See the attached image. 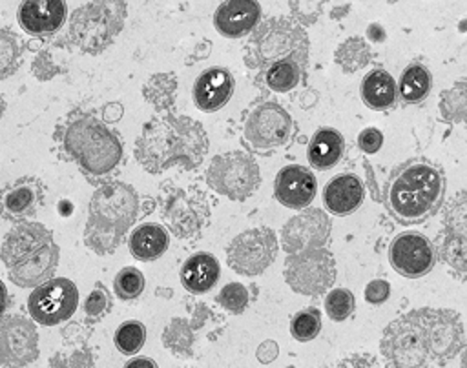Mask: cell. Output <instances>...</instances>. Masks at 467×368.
<instances>
[{"label": "cell", "instance_id": "f6af8a7d", "mask_svg": "<svg viewBox=\"0 0 467 368\" xmlns=\"http://www.w3.org/2000/svg\"><path fill=\"white\" fill-rule=\"evenodd\" d=\"M383 144V133L378 128H365L358 135V146L363 153H376Z\"/></svg>", "mask_w": 467, "mask_h": 368}, {"label": "cell", "instance_id": "d6a6232c", "mask_svg": "<svg viewBox=\"0 0 467 368\" xmlns=\"http://www.w3.org/2000/svg\"><path fill=\"white\" fill-rule=\"evenodd\" d=\"M162 344L175 355H182V357L192 355L193 344H195L193 328L186 319L173 317L162 332Z\"/></svg>", "mask_w": 467, "mask_h": 368}, {"label": "cell", "instance_id": "7bdbcfd3", "mask_svg": "<svg viewBox=\"0 0 467 368\" xmlns=\"http://www.w3.org/2000/svg\"><path fill=\"white\" fill-rule=\"evenodd\" d=\"M109 306H111L109 293L106 291L104 286H100V284L97 282V284H95V290L86 297L82 310H84V313H86L88 319L99 321L100 317H104V315L108 313Z\"/></svg>", "mask_w": 467, "mask_h": 368}, {"label": "cell", "instance_id": "52a82bcc", "mask_svg": "<svg viewBox=\"0 0 467 368\" xmlns=\"http://www.w3.org/2000/svg\"><path fill=\"white\" fill-rule=\"evenodd\" d=\"M126 2H88L77 7L69 18L67 40L82 53L104 51L122 31Z\"/></svg>", "mask_w": 467, "mask_h": 368}, {"label": "cell", "instance_id": "603a6c76", "mask_svg": "<svg viewBox=\"0 0 467 368\" xmlns=\"http://www.w3.org/2000/svg\"><path fill=\"white\" fill-rule=\"evenodd\" d=\"M261 20V5L254 0H228L213 13L215 29L226 38H241L254 31Z\"/></svg>", "mask_w": 467, "mask_h": 368}, {"label": "cell", "instance_id": "f1b7e54d", "mask_svg": "<svg viewBox=\"0 0 467 368\" xmlns=\"http://www.w3.org/2000/svg\"><path fill=\"white\" fill-rule=\"evenodd\" d=\"M345 140L334 128H319L308 142V162L316 169H330L339 162Z\"/></svg>", "mask_w": 467, "mask_h": 368}, {"label": "cell", "instance_id": "7402d4cb", "mask_svg": "<svg viewBox=\"0 0 467 368\" xmlns=\"http://www.w3.org/2000/svg\"><path fill=\"white\" fill-rule=\"evenodd\" d=\"M67 15V5L62 0H26L16 9L20 27L33 36L57 33Z\"/></svg>", "mask_w": 467, "mask_h": 368}, {"label": "cell", "instance_id": "6f0895ef", "mask_svg": "<svg viewBox=\"0 0 467 368\" xmlns=\"http://www.w3.org/2000/svg\"><path fill=\"white\" fill-rule=\"evenodd\" d=\"M348 11H350V5H348V4H343V5H339V7H334L332 13H330V16H332V18H341V16H345Z\"/></svg>", "mask_w": 467, "mask_h": 368}, {"label": "cell", "instance_id": "ac0fdd59", "mask_svg": "<svg viewBox=\"0 0 467 368\" xmlns=\"http://www.w3.org/2000/svg\"><path fill=\"white\" fill-rule=\"evenodd\" d=\"M328 235V215L319 208H306L285 222L281 230V246L288 255L306 250H317L325 246Z\"/></svg>", "mask_w": 467, "mask_h": 368}, {"label": "cell", "instance_id": "4fadbf2b", "mask_svg": "<svg viewBox=\"0 0 467 368\" xmlns=\"http://www.w3.org/2000/svg\"><path fill=\"white\" fill-rule=\"evenodd\" d=\"M277 250V237L270 228H252L228 244L226 261L239 275H259L274 262Z\"/></svg>", "mask_w": 467, "mask_h": 368}, {"label": "cell", "instance_id": "4316f807", "mask_svg": "<svg viewBox=\"0 0 467 368\" xmlns=\"http://www.w3.org/2000/svg\"><path fill=\"white\" fill-rule=\"evenodd\" d=\"M168 242V231L161 224L144 222L131 231L128 239V248L137 261L148 262L159 259L166 251Z\"/></svg>", "mask_w": 467, "mask_h": 368}, {"label": "cell", "instance_id": "484cf974", "mask_svg": "<svg viewBox=\"0 0 467 368\" xmlns=\"http://www.w3.org/2000/svg\"><path fill=\"white\" fill-rule=\"evenodd\" d=\"M221 275V266L212 253L197 251L190 255L181 268V284L190 293H206L210 291Z\"/></svg>", "mask_w": 467, "mask_h": 368}, {"label": "cell", "instance_id": "6da1fadb", "mask_svg": "<svg viewBox=\"0 0 467 368\" xmlns=\"http://www.w3.org/2000/svg\"><path fill=\"white\" fill-rule=\"evenodd\" d=\"M208 148V135L199 120L166 113L142 126L133 155L148 173L157 175L171 166L197 168L204 160Z\"/></svg>", "mask_w": 467, "mask_h": 368}, {"label": "cell", "instance_id": "f546056e", "mask_svg": "<svg viewBox=\"0 0 467 368\" xmlns=\"http://www.w3.org/2000/svg\"><path fill=\"white\" fill-rule=\"evenodd\" d=\"M398 95L407 104H418L427 98L431 87H432V77L431 71L423 64H409L400 77Z\"/></svg>", "mask_w": 467, "mask_h": 368}, {"label": "cell", "instance_id": "e575fe53", "mask_svg": "<svg viewBox=\"0 0 467 368\" xmlns=\"http://www.w3.org/2000/svg\"><path fill=\"white\" fill-rule=\"evenodd\" d=\"M301 73H303V69L296 62L283 60V62H275L266 67L265 82L272 91L286 93L299 84Z\"/></svg>", "mask_w": 467, "mask_h": 368}, {"label": "cell", "instance_id": "d590c367", "mask_svg": "<svg viewBox=\"0 0 467 368\" xmlns=\"http://www.w3.org/2000/svg\"><path fill=\"white\" fill-rule=\"evenodd\" d=\"M440 113L447 122H463L467 115L465 80H458L451 89H445L440 98Z\"/></svg>", "mask_w": 467, "mask_h": 368}, {"label": "cell", "instance_id": "74e56055", "mask_svg": "<svg viewBox=\"0 0 467 368\" xmlns=\"http://www.w3.org/2000/svg\"><path fill=\"white\" fill-rule=\"evenodd\" d=\"M146 286V279L142 271L135 266L122 268L115 279H113V291L122 301H133L137 299Z\"/></svg>", "mask_w": 467, "mask_h": 368}, {"label": "cell", "instance_id": "ee69618b", "mask_svg": "<svg viewBox=\"0 0 467 368\" xmlns=\"http://www.w3.org/2000/svg\"><path fill=\"white\" fill-rule=\"evenodd\" d=\"M323 2H306V0H294L288 2V7L299 26H310L317 20L323 9Z\"/></svg>", "mask_w": 467, "mask_h": 368}, {"label": "cell", "instance_id": "8d00e7d4", "mask_svg": "<svg viewBox=\"0 0 467 368\" xmlns=\"http://www.w3.org/2000/svg\"><path fill=\"white\" fill-rule=\"evenodd\" d=\"M117 350L124 355L137 353L146 342V326L140 321H124L113 335Z\"/></svg>", "mask_w": 467, "mask_h": 368}, {"label": "cell", "instance_id": "8992f818", "mask_svg": "<svg viewBox=\"0 0 467 368\" xmlns=\"http://www.w3.org/2000/svg\"><path fill=\"white\" fill-rule=\"evenodd\" d=\"M283 60H292L305 69L308 60V36L296 20L274 16L254 29L244 62L250 67H268Z\"/></svg>", "mask_w": 467, "mask_h": 368}, {"label": "cell", "instance_id": "680465c9", "mask_svg": "<svg viewBox=\"0 0 467 368\" xmlns=\"http://www.w3.org/2000/svg\"><path fill=\"white\" fill-rule=\"evenodd\" d=\"M5 109H7V100H5V97L0 93V118L5 115Z\"/></svg>", "mask_w": 467, "mask_h": 368}, {"label": "cell", "instance_id": "1f68e13d", "mask_svg": "<svg viewBox=\"0 0 467 368\" xmlns=\"http://www.w3.org/2000/svg\"><path fill=\"white\" fill-rule=\"evenodd\" d=\"M370 55V46L365 38L350 36L337 46L334 51V60L345 73H354L368 64Z\"/></svg>", "mask_w": 467, "mask_h": 368}, {"label": "cell", "instance_id": "2e32d148", "mask_svg": "<svg viewBox=\"0 0 467 368\" xmlns=\"http://www.w3.org/2000/svg\"><path fill=\"white\" fill-rule=\"evenodd\" d=\"M38 357V332L31 319L13 313L0 319V366L24 368Z\"/></svg>", "mask_w": 467, "mask_h": 368}, {"label": "cell", "instance_id": "d4e9b609", "mask_svg": "<svg viewBox=\"0 0 467 368\" xmlns=\"http://www.w3.org/2000/svg\"><path fill=\"white\" fill-rule=\"evenodd\" d=\"M365 199V186L354 173H341L330 179L323 189L325 208L334 215L356 211Z\"/></svg>", "mask_w": 467, "mask_h": 368}, {"label": "cell", "instance_id": "f35d334b", "mask_svg": "<svg viewBox=\"0 0 467 368\" xmlns=\"http://www.w3.org/2000/svg\"><path fill=\"white\" fill-rule=\"evenodd\" d=\"M321 332V312L314 306L299 310L290 321V333L294 339L305 342L312 341Z\"/></svg>", "mask_w": 467, "mask_h": 368}, {"label": "cell", "instance_id": "5bb4252c", "mask_svg": "<svg viewBox=\"0 0 467 368\" xmlns=\"http://www.w3.org/2000/svg\"><path fill=\"white\" fill-rule=\"evenodd\" d=\"M431 363L445 364L465 344L463 324L458 312L445 308H420Z\"/></svg>", "mask_w": 467, "mask_h": 368}, {"label": "cell", "instance_id": "c3c4849f", "mask_svg": "<svg viewBox=\"0 0 467 368\" xmlns=\"http://www.w3.org/2000/svg\"><path fill=\"white\" fill-rule=\"evenodd\" d=\"M277 355H279V346H277V342L272 341V339L263 341V342L259 344L257 352H255L257 361L263 363V364H270Z\"/></svg>", "mask_w": 467, "mask_h": 368}, {"label": "cell", "instance_id": "44dd1931", "mask_svg": "<svg viewBox=\"0 0 467 368\" xmlns=\"http://www.w3.org/2000/svg\"><path fill=\"white\" fill-rule=\"evenodd\" d=\"M317 191V180L310 169L299 164L285 166L274 179V195L277 202L292 210L306 208Z\"/></svg>", "mask_w": 467, "mask_h": 368}, {"label": "cell", "instance_id": "e0dca14e", "mask_svg": "<svg viewBox=\"0 0 467 368\" xmlns=\"http://www.w3.org/2000/svg\"><path fill=\"white\" fill-rule=\"evenodd\" d=\"M438 253L434 244L418 231H403L396 235L389 248L390 266L407 279L427 275L436 264Z\"/></svg>", "mask_w": 467, "mask_h": 368}, {"label": "cell", "instance_id": "b9f144b4", "mask_svg": "<svg viewBox=\"0 0 467 368\" xmlns=\"http://www.w3.org/2000/svg\"><path fill=\"white\" fill-rule=\"evenodd\" d=\"M217 302L232 312V313H241L244 312V308L248 306L250 302V295H248V290L244 284L241 282H228L223 286V290L219 291L217 295Z\"/></svg>", "mask_w": 467, "mask_h": 368}, {"label": "cell", "instance_id": "816d5d0a", "mask_svg": "<svg viewBox=\"0 0 467 368\" xmlns=\"http://www.w3.org/2000/svg\"><path fill=\"white\" fill-rule=\"evenodd\" d=\"M122 368H159L157 363L150 357H133Z\"/></svg>", "mask_w": 467, "mask_h": 368}, {"label": "cell", "instance_id": "3957f363", "mask_svg": "<svg viewBox=\"0 0 467 368\" xmlns=\"http://www.w3.org/2000/svg\"><path fill=\"white\" fill-rule=\"evenodd\" d=\"M55 138L62 155L91 180L109 177L124 157L120 137L102 118L88 111L69 113L57 126Z\"/></svg>", "mask_w": 467, "mask_h": 368}, {"label": "cell", "instance_id": "bcb514c9", "mask_svg": "<svg viewBox=\"0 0 467 368\" xmlns=\"http://www.w3.org/2000/svg\"><path fill=\"white\" fill-rule=\"evenodd\" d=\"M390 295V284L385 279H374L365 286V301L370 304H383Z\"/></svg>", "mask_w": 467, "mask_h": 368}, {"label": "cell", "instance_id": "30bf717a", "mask_svg": "<svg viewBox=\"0 0 467 368\" xmlns=\"http://www.w3.org/2000/svg\"><path fill=\"white\" fill-rule=\"evenodd\" d=\"M208 186L230 200L248 199L261 184V171L255 158L244 151L215 155L206 169Z\"/></svg>", "mask_w": 467, "mask_h": 368}, {"label": "cell", "instance_id": "9c48e42d", "mask_svg": "<svg viewBox=\"0 0 467 368\" xmlns=\"http://www.w3.org/2000/svg\"><path fill=\"white\" fill-rule=\"evenodd\" d=\"M379 352L387 368H427L431 363L420 308L394 319L383 330Z\"/></svg>", "mask_w": 467, "mask_h": 368}, {"label": "cell", "instance_id": "11a10c76", "mask_svg": "<svg viewBox=\"0 0 467 368\" xmlns=\"http://www.w3.org/2000/svg\"><path fill=\"white\" fill-rule=\"evenodd\" d=\"M47 368H69V366H67V357H66L62 352L55 353V355L49 359Z\"/></svg>", "mask_w": 467, "mask_h": 368}, {"label": "cell", "instance_id": "277c9868", "mask_svg": "<svg viewBox=\"0 0 467 368\" xmlns=\"http://www.w3.org/2000/svg\"><path fill=\"white\" fill-rule=\"evenodd\" d=\"M60 250L49 228L40 222H16L0 244V261L7 277L20 288H36L49 281L58 266Z\"/></svg>", "mask_w": 467, "mask_h": 368}, {"label": "cell", "instance_id": "681fc988", "mask_svg": "<svg viewBox=\"0 0 467 368\" xmlns=\"http://www.w3.org/2000/svg\"><path fill=\"white\" fill-rule=\"evenodd\" d=\"M62 335H64V341H66L67 344H80V342L86 341V337H89V333H88V332L82 328V324H78V322H73V324L66 326V328L62 330Z\"/></svg>", "mask_w": 467, "mask_h": 368}, {"label": "cell", "instance_id": "db71d44e", "mask_svg": "<svg viewBox=\"0 0 467 368\" xmlns=\"http://www.w3.org/2000/svg\"><path fill=\"white\" fill-rule=\"evenodd\" d=\"M210 42L208 40H202V42H199L197 44V47H195V51H193V58L192 60H188V64H193V62H197V60H201V58H206V55L210 53Z\"/></svg>", "mask_w": 467, "mask_h": 368}, {"label": "cell", "instance_id": "9a60e30c", "mask_svg": "<svg viewBox=\"0 0 467 368\" xmlns=\"http://www.w3.org/2000/svg\"><path fill=\"white\" fill-rule=\"evenodd\" d=\"M294 131L288 111L277 102L255 106L244 122V138L255 149H272L285 146Z\"/></svg>", "mask_w": 467, "mask_h": 368}, {"label": "cell", "instance_id": "60d3db41", "mask_svg": "<svg viewBox=\"0 0 467 368\" xmlns=\"http://www.w3.org/2000/svg\"><path fill=\"white\" fill-rule=\"evenodd\" d=\"M55 47L57 44H51V46H46L42 47L33 64H31V73L38 78V80H49L53 77H57L58 73H62V64L60 60H57V55H55Z\"/></svg>", "mask_w": 467, "mask_h": 368}, {"label": "cell", "instance_id": "ab89813d", "mask_svg": "<svg viewBox=\"0 0 467 368\" xmlns=\"http://www.w3.org/2000/svg\"><path fill=\"white\" fill-rule=\"evenodd\" d=\"M354 308H356L354 293L347 288L330 290L325 297V312L336 322L348 319L354 313Z\"/></svg>", "mask_w": 467, "mask_h": 368}, {"label": "cell", "instance_id": "5b68a950", "mask_svg": "<svg viewBox=\"0 0 467 368\" xmlns=\"http://www.w3.org/2000/svg\"><path fill=\"white\" fill-rule=\"evenodd\" d=\"M140 200L133 186L111 180L95 189L88 204L84 244L97 255L113 253L139 219Z\"/></svg>", "mask_w": 467, "mask_h": 368}, {"label": "cell", "instance_id": "ba28073f", "mask_svg": "<svg viewBox=\"0 0 467 368\" xmlns=\"http://www.w3.org/2000/svg\"><path fill=\"white\" fill-rule=\"evenodd\" d=\"M159 210L168 230L184 240L201 237L210 222V206L206 195L197 188L177 186L166 180L159 193Z\"/></svg>", "mask_w": 467, "mask_h": 368}, {"label": "cell", "instance_id": "4dcf8cb0", "mask_svg": "<svg viewBox=\"0 0 467 368\" xmlns=\"http://www.w3.org/2000/svg\"><path fill=\"white\" fill-rule=\"evenodd\" d=\"M144 98L157 109H170L177 97V77L173 73H155L142 86Z\"/></svg>", "mask_w": 467, "mask_h": 368}, {"label": "cell", "instance_id": "7c38bea8", "mask_svg": "<svg viewBox=\"0 0 467 368\" xmlns=\"http://www.w3.org/2000/svg\"><path fill=\"white\" fill-rule=\"evenodd\" d=\"M78 306L77 284L66 277H51L33 288L27 297V312L33 322L55 326L67 321Z\"/></svg>", "mask_w": 467, "mask_h": 368}, {"label": "cell", "instance_id": "8fae6325", "mask_svg": "<svg viewBox=\"0 0 467 368\" xmlns=\"http://www.w3.org/2000/svg\"><path fill=\"white\" fill-rule=\"evenodd\" d=\"M336 279V261L327 248L292 253L285 261V281L301 295H319Z\"/></svg>", "mask_w": 467, "mask_h": 368}, {"label": "cell", "instance_id": "d6986e66", "mask_svg": "<svg viewBox=\"0 0 467 368\" xmlns=\"http://www.w3.org/2000/svg\"><path fill=\"white\" fill-rule=\"evenodd\" d=\"M46 186L36 177H20L0 189V217L11 222H24L44 204Z\"/></svg>", "mask_w": 467, "mask_h": 368}, {"label": "cell", "instance_id": "cb8c5ba5", "mask_svg": "<svg viewBox=\"0 0 467 368\" xmlns=\"http://www.w3.org/2000/svg\"><path fill=\"white\" fill-rule=\"evenodd\" d=\"M234 86V77L228 69L219 66L208 67L193 82V102L201 111H217L230 100Z\"/></svg>", "mask_w": 467, "mask_h": 368}, {"label": "cell", "instance_id": "ffe728a7", "mask_svg": "<svg viewBox=\"0 0 467 368\" xmlns=\"http://www.w3.org/2000/svg\"><path fill=\"white\" fill-rule=\"evenodd\" d=\"M465 193H458L445 210V222H443V237L440 244L441 259L456 270L460 277L465 275Z\"/></svg>", "mask_w": 467, "mask_h": 368}, {"label": "cell", "instance_id": "836d02e7", "mask_svg": "<svg viewBox=\"0 0 467 368\" xmlns=\"http://www.w3.org/2000/svg\"><path fill=\"white\" fill-rule=\"evenodd\" d=\"M24 58V42L22 38L7 29L0 27V80L15 75Z\"/></svg>", "mask_w": 467, "mask_h": 368}, {"label": "cell", "instance_id": "9f6ffc18", "mask_svg": "<svg viewBox=\"0 0 467 368\" xmlns=\"http://www.w3.org/2000/svg\"><path fill=\"white\" fill-rule=\"evenodd\" d=\"M5 306H7V288H5V284L0 281V317H2L4 312H5Z\"/></svg>", "mask_w": 467, "mask_h": 368}, {"label": "cell", "instance_id": "7a4b0ae2", "mask_svg": "<svg viewBox=\"0 0 467 368\" xmlns=\"http://www.w3.org/2000/svg\"><path fill=\"white\" fill-rule=\"evenodd\" d=\"M445 177L429 158H409L396 166L383 188V202L394 220L405 226L431 219L443 202Z\"/></svg>", "mask_w": 467, "mask_h": 368}, {"label": "cell", "instance_id": "83f0119b", "mask_svg": "<svg viewBox=\"0 0 467 368\" xmlns=\"http://www.w3.org/2000/svg\"><path fill=\"white\" fill-rule=\"evenodd\" d=\"M361 100L370 109H389L398 100V86L394 77L385 69H372L368 71L359 86Z\"/></svg>", "mask_w": 467, "mask_h": 368}, {"label": "cell", "instance_id": "f5cc1de1", "mask_svg": "<svg viewBox=\"0 0 467 368\" xmlns=\"http://www.w3.org/2000/svg\"><path fill=\"white\" fill-rule=\"evenodd\" d=\"M385 29H383V26H379V24H370L368 26V29H367V38L370 40V42H383L385 40Z\"/></svg>", "mask_w": 467, "mask_h": 368}, {"label": "cell", "instance_id": "7dc6e473", "mask_svg": "<svg viewBox=\"0 0 467 368\" xmlns=\"http://www.w3.org/2000/svg\"><path fill=\"white\" fill-rule=\"evenodd\" d=\"M93 363H95L93 353H91L88 348H84V346L77 348V350L67 357V366H69V368H93Z\"/></svg>", "mask_w": 467, "mask_h": 368}, {"label": "cell", "instance_id": "f907efd6", "mask_svg": "<svg viewBox=\"0 0 467 368\" xmlns=\"http://www.w3.org/2000/svg\"><path fill=\"white\" fill-rule=\"evenodd\" d=\"M195 304H197V306H195V310H193V315H192V319L188 321L190 326L193 328V332L199 330V328L204 324L206 317L210 315V310H208L202 302H195Z\"/></svg>", "mask_w": 467, "mask_h": 368}]
</instances>
